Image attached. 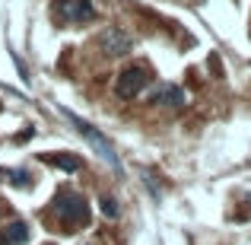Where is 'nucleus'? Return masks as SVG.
Here are the masks:
<instances>
[{"mask_svg":"<svg viewBox=\"0 0 251 245\" xmlns=\"http://www.w3.org/2000/svg\"><path fill=\"white\" fill-rule=\"evenodd\" d=\"M147 83H150V74L143 67H127V70H121L118 80H115V96L118 99H134L147 89Z\"/></svg>","mask_w":251,"mask_h":245,"instance_id":"7ed1b4c3","label":"nucleus"},{"mask_svg":"<svg viewBox=\"0 0 251 245\" xmlns=\"http://www.w3.org/2000/svg\"><path fill=\"white\" fill-rule=\"evenodd\" d=\"M29 239V226L25 223H10L0 229V245H23Z\"/></svg>","mask_w":251,"mask_h":245,"instance_id":"0eeeda50","label":"nucleus"},{"mask_svg":"<svg viewBox=\"0 0 251 245\" xmlns=\"http://www.w3.org/2000/svg\"><path fill=\"white\" fill-rule=\"evenodd\" d=\"M99 207H102V214H105V217H118V214H121L118 201H115V197H108V194H105L102 201H99Z\"/></svg>","mask_w":251,"mask_h":245,"instance_id":"1a4fd4ad","label":"nucleus"},{"mask_svg":"<svg viewBox=\"0 0 251 245\" xmlns=\"http://www.w3.org/2000/svg\"><path fill=\"white\" fill-rule=\"evenodd\" d=\"M153 102L172 105V109H181V105H184V92L178 89V86H159V89L153 92Z\"/></svg>","mask_w":251,"mask_h":245,"instance_id":"423d86ee","label":"nucleus"},{"mask_svg":"<svg viewBox=\"0 0 251 245\" xmlns=\"http://www.w3.org/2000/svg\"><path fill=\"white\" fill-rule=\"evenodd\" d=\"M61 115H64V118H67V121H70V124H74V131H76V134H80V137H83V140H86V143H89V147H92V150H96V153H99V156H102V160H105V163H108V165H111V169H115V172H121V160H118V153H115V143H111V140H108V137H105V134H102V131H99V128H92V124H89V121H83V118H80V115H74V111H70V109H64V105H61Z\"/></svg>","mask_w":251,"mask_h":245,"instance_id":"f257e3e1","label":"nucleus"},{"mask_svg":"<svg viewBox=\"0 0 251 245\" xmlns=\"http://www.w3.org/2000/svg\"><path fill=\"white\" fill-rule=\"evenodd\" d=\"M48 165H57V169H64V172H80L83 169V163L76 160V156H67V153H51V156H42Z\"/></svg>","mask_w":251,"mask_h":245,"instance_id":"6e6552de","label":"nucleus"},{"mask_svg":"<svg viewBox=\"0 0 251 245\" xmlns=\"http://www.w3.org/2000/svg\"><path fill=\"white\" fill-rule=\"evenodd\" d=\"M64 16H67L70 23H92V19H96V10H92L89 0H67V3H64Z\"/></svg>","mask_w":251,"mask_h":245,"instance_id":"39448f33","label":"nucleus"},{"mask_svg":"<svg viewBox=\"0 0 251 245\" xmlns=\"http://www.w3.org/2000/svg\"><path fill=\"white\" fill-rule=\"evenodd\" d=\"M54 214L67 229H80V226L89 223V204H86V197L76 194V191H61V194L54 197Z\"/></svg>","mask_w":251,"mask_h":245,"instance_id":"f03ea898","label":"nucleus"},{"mask_svg":"<svg viewBox=\"0 0 251 245\" xmlns=\"http://www.w3.org/2000/svg\"><path fill=\"white\" fill-rule=\"evenodd\" d=\"M99 45H102V51H105V54L118 57V54H127V51H130V35L111 26V29H105L102 35H99Z\"/></svg>","mask_w":251,"mask_h":245,"instance_id":"20e7f679","label":"nucleus"}]
</instances>
